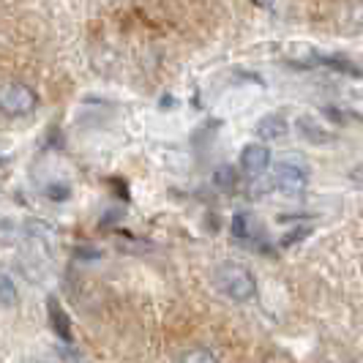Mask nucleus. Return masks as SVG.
<instances>
[{
    "mask_svg": "<svg viewBox=\"0 0 363 363\" xmlns=\"http://www.w3.org/2000/svg\"><path fill=\"white\" fill-rule=\"evenodd\" d=\"M213 284L224 298L235 303H249L257 295V276L252 273V268H246L243 262H233V259L213 268Z\"/></svg>",
    "mask_w": 363,
    "mask_h": 363,
    "instance_id": "f257e3e1",
    "label": "nucleus"
},
{
    "mask_svg": "<svg viewBox=\"0 0 363 363\" xmlns=\"http://www.w3.org/2000/svg\"><path fill=\"white\" fill-rule=\"evenodd\" d=\"M38 109V93L25 82H3L0 85V115L6 118H28Z\"/></svg>",
    "mask_w": 363,
    "mask_h": 363,
    "instance_id": "f03ea898",
    "label": "nucleus"
},
{
    "mask_svg": "<svg viewBox=\"0 0 363 363\" xmlns=\"http://www.w3.org/2000/svg\"><path fill=\"white\" fill-rule=\"evenodd\" d=\"M271 186H276L281 194H301L306 186H309V169L301 167V164L281 162L273 167Z\"/></svg>",
    "mask_w": 363,
    "mask_h": 363,
    "instance_id": "7ed1b4c3",
    "label": "nucleus"
},
{
    "mask_svg": "<svg viewBox=\"0 0 363 363\" xmlns=\"http://www.w3.org/2000/svg\"><path fill=\"white\" fill-rule=\"evenodd\" d=\"M240 167L246 175L252 178H259L262 172H268L271 167V150L268 145H246L240 150Z\"/></svg>",
    "mask_w": 363,
    "mask_h": 363,
    "instance_id": "20e7f679",
    "label": "nucleus"
},
{
    "mask_svg": "<svg viewBox=\"0 0 363 363\" xmlns=\"http://www.w3.org/2000/svg\"><path fill=\"white\" fill-rule=\"evenodd\" d=\"M47 317H50V328H52V333L63 342V345H72V320H69V314L66 309L60 306V301L50 295L47 298Z\"/></svg>",
    "mask_w": 363,
    "mask_h": 363,
    "instance_id": "39448f33",
    "label": "nucleus"
},
{
    "mask_svg": "<svg viewBox=\"0 0 363 363\" xmlns=\"http://www.w3.org/2000/svg\"><path fill=\"white\" fill-rule=\"evenodd\" d=\"M287 131H290V123H287L281 115H265V118H259V123H257V137L265 140V143L281 140Z\"/></svg>",
    "mask_w": 363,
    "mask_h": 363,
    "instance_id": "423d86ee",
    "label": "nucleus"
},
{
    "mask_svg": "<svg viewBox=\"0 0 363 363\" xmlns=\"http://www.w3.org/2000/svg\"><path fill=\"white\" fill-rule=\"evenodd\" d=\"M17 303H19V290L17 284H14V279L9 273L0 271V306L3 309H14Z\"/></svg>",
    "mask_w": 363,
    "mask_h": 363,
    "instance_id": "0eeeda50",
    "label": "nucleus"
},
{
    "mask_svg": "<svg viewBox=\"0 0 363 363\" xmlns=\"http://www.w3.org/2000/svg\"><path fill=\"white\" fill-rule=\"evenodd\" d=\"M181 363H218V358L208 347H194V350H186L183 352Z\"/></svg>",
    "mask_w": 363,
    "mask_h": 363,
    "instance_id": "6e6552de",
    "label": "nucleus"
},
{
    "mask_svg": "<svg viewBox=\"0 0 363 363\" xmlns=\"http://www.w3.org/2000/svg\"><path fill=\"white\" fill-rule=\"evenodd\" d=\"M44 194H47V200L52 202H66L72 197V186L69 183H47Z\"/></svg>",
    "mask_w": 363,
    "mask_h": 363,
    "instance_id": "1a4fd4ad",
    "label": "nucleus"
},
{
    "mask_svg": "<svg viewBox=\"0 0 363 363\" xmlns=\"http://www.w3.org/2000/svg\"><path fill=\"white\" fill-rule=\"evenodd\" d=\"M213 183H216L218 189H233V186H235V169H233L230 164L218 167L216 175H213Z\"/></svg>",
    "mask_w": 363,
    "mask_h": 363,
    "instance_id": "9d476101",
    "label": "nucleus"
},
{
    "mask_svg": "<svg viewBox=\"0 0 363 363\" xmlns=\"http://www.w3.org/2000/svg\"><path fill=\"white\" fill-rule=\"evenodd\" d=\"M350 181L355 183V186H361V189H363V164H358V167H352V172H350Z\"/></svg>",
    "mask_w": 363,
    "mask_h": 363,
    "instance_id": "9b49d317",
    "label": "nucleus"
},
{
    "mask_svg": "<svg viewBox=\"0 0 363 363\" xmlns=\"http://www.w3.org/2000/svg\"><path fill=\"white\" fill-rule=\"evenodd\" d=\"M28 363H50V361H28Z\"/></svg>",
    "mask_w": 363,
    "mask_h": 363,
    "instance_id": "f8f14e48",
    "label": "nucleus"
},
{
    "mask_svg": "<svg viewBox=\"0 0 363 363\" xmlns=\"http://www.w3.org/2000/svg\"><path fill=\"white\" fill-rule=\"evenodd\" d=\"M3 164H6V159H3V156H0V167H3Z\"/></svg>",
    "mask_w": 363,
    "mask_h": 363,
    "instance_id": "ddd939ff",
    "label": "nucleus"
}]
</instances>
